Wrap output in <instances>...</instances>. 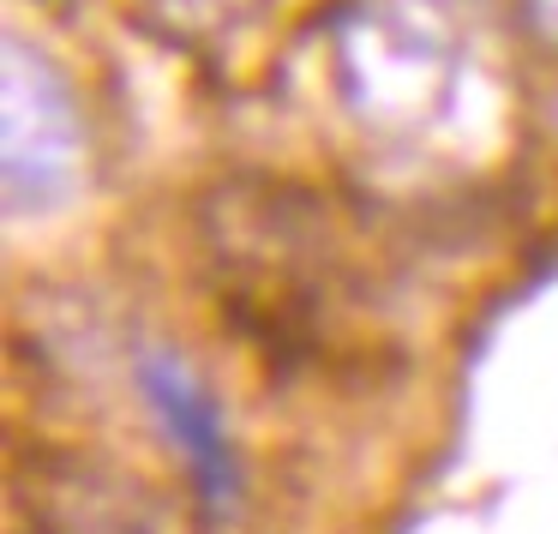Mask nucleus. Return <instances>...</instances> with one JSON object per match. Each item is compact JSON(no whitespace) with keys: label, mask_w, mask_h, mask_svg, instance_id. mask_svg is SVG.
<instances>
[{"label":"nucleus","mask_w":558,"mask_h":534,"mask_svg":"<svg viewBox=\"0 0 558 534\" xmlns=\"http://www.w3.org/2000/svg\"><path fill=\"white\" fill-rule=\"evenodd\" d=\"M457 78L445 31L402 0H361L337 25V90L373 133H421Z\"/></svg>","instance_id":"nucleus-1"},{"label":"nucleus","mask_w":558,"mask_h":534,"mask_svg":"<svg viewBox=\"0 0 558 534\" xmlns=\"http://www.w3.org/2000/svg\"><path fill=\"white\" fill-rule=\"evenodd\" d=\"M7 210L13 217H49L73 198L85 169V121L66 73L25 37H7Z\"/></svg>","instance_id":"nucleus-2"},{"label":"nucleus","mask_w":558,"mask_h":534,"mask_svg":"<svg viewBox=\"0 0 558 534\" xmlns=\"http://www.w3.org/2000/svg\"><path fill=\"white\" fill-rule=\"evenodd\" d=\"M133 378H138V397H145L150 421L162 426V438L181 450L186 474H193L198 510L210 522H222L234 510V498H241V457H234L222 402L210 397V385L174 349H138Z\"/></svg>","instance_id":"nucleus-3"},{"label":"nucleus","mask_w":558,"mask_h":534,"mask_svg":"<svg viewBox=\"0 0 558 534\" xmlns=\"http://www.w3.org/2000/svg\"><path fill=\"white\" fill-rule=\"evenodd\" d=\"M529 7V19H534V31H541L546 43L558 49V0H522Z\"/></svg>","instance_id":"nucleus-4"}]
</instances>
